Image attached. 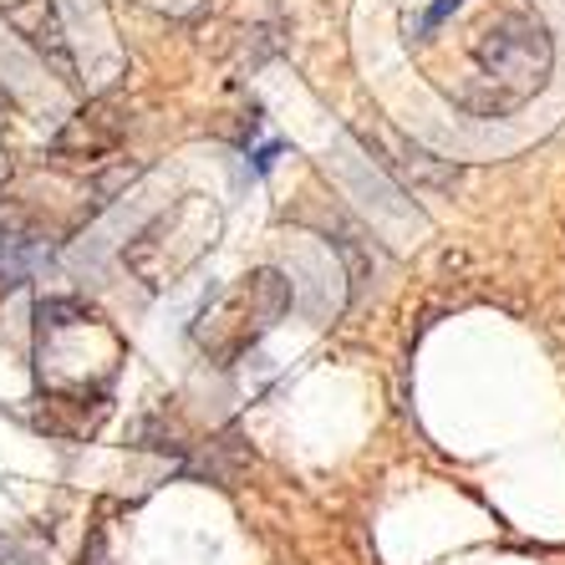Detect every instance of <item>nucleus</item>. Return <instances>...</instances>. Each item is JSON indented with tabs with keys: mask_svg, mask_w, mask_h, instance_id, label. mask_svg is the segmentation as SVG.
<instances>
[{
	"mask_svg": "<svg viewBox=\"0 0 565 565\" xmlns=\"http://www.w3.org/2000/svg\"><path fill=\"white\" fill-rule=\"evenodd\" d=\"M555 72V41L535 11H504L494 15L469 46V77L459 87V103L479 118H504L514 107L551 82Z\"/></svg>",
	"mask_w": 565,
	"mask_h": 565,
	"instance_id": "nucleus-1",
	"label": "nucleus"
},
{
	"mask_svg": "<svg viewBox=\"0 0 565 565\" xmlns=\"http://www.w3.org/2000/svg\"><path fill=\"white\" fill-rule=\"evenodd\" d=\"M15 118V103H11V93L0 87V122H11Z\"/></svg>",
	"mask_w": 565,
	"mask_h": 565,
	"instance_id": "nucleus-5",
	"label": "nucleus"
},
{
	"mask_svg": "<svg viewBox=\"0 0 565 565\" xmlns=\"http://www.w3.org/2000/svg\"><path fill=\"white\" fill-rule=\"evenodd\" d=\"M0 15H6V26L26 41L31 52L52 66L66 87H77V62H72V46H66L56 0H6V6H0Z\"/></svg>",
	"mask_w": 565,
	"mask_h": 565,
	"instance_id": "nucleus-2",
	"label": "nucleus"
},
{
	"mask_svg": "<svg viewBox=\"0 0 565 565\" xmlns=\"http://www.w3.org/2000/svg\"><path fill=\"white\" fill-rule=\"evenodd\" d=\"M459 6H463V0H428V6H423V11L413 15V26H408V31H413L418 41H428V36H434V31L448 21V15L459 11Z\"/></svg>",
	"mask_w": 565,
	"mask_h": 565,
	"instance_id": "nucleus-4",
	"label": "nucleus"
},
{
	"mask_svg": "<svg viewBox=\"0 0 565 565\" xmlns=\"http://www.w3.org/2000/svg\"><path fill=\"white\" fill-rule=\"evenodd\" d=\"M122 132H128V113L113 97H97L56 132L52 158H103L122 143Z\"/></svg>",
	"mask_w": 565,
	"mask_h": 565,
	"instance_id": "nucleus-3",
	"label": "nucleus"
},
{
	"mask_svg": "<svg viewBox=\"0 0 565 565\" xmlns=\"http://www.w3.org/2000/svg\"><path fill=\"white\" fill-rule=\"evenodd\" d=\"M0 6H6V0H0Z\"/></svg>",
	"mask_w": 565,
	"mask_h": 565,
	"instance_id": "nucleus-6",
	"label": "nucleus"
}]
</instances>
